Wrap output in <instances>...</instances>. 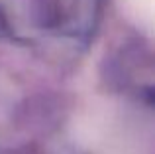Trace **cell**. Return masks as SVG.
I'll return each instance as SVG.
<instances>
[{"mask_svg": "<svg viewBox=\"0 0 155 154\" xmlns=\"http://www.w3.org/2000/svg\"><path fill=\"white\" fill-rule=\"evenodd\" d=\"M130 4L136 6L140 14H145V20L151 18V0H130Z\"/></svg>", "mask_w": 155, "mask_h": 154, "instance_id": "obj_1", "label": "cell"}]
</instances>
